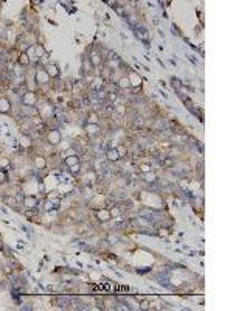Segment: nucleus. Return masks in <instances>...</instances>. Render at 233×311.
<instances>
[{
    "label": "nucleus",
    "mask_w": 233,
    "mask_h": 311,
    "mask_svg": "<svg viewBox=\"0 0 233 311\" xmlns=\"http://www.w3.org/2000/svg\"><path fill=\"white\" fill-rule=\"evenodd\" d=\"M39 201L36 196H25L24 198V205L27 207V209H34V207H37Z\"/></svg>",
    "instance_id": "obj_1"
},
{
    "label": "nucleus",
    "mask_w": 233,
    "mask_h": 311,
    "mask_svg": "<svg viewBox=\"0 0 233 311\" xmlns=\"http://www.w3.org/2000/svg\"><path fill=\"white\" fill-rule=\"evenodd\" d=\"M106 157H107V160H109V162H116V160L120 159L118 153H116V148L107 149V151H106Z\"/></svg>",
    "instance_id": "obj_2"
},
{
    "label": "nucleus",
    "mask_w": 233,
    "mask_h": 311,
    "mask_svg": "<svg viewBox=\"0 0 233 311\" xmlns=\"http://www.w3.org/2000/svg\"><path fill=\"white\" fill-rule=\"evenodd\" d=\"M36 79L41 81V82H47V81H50V76H48V73H47L45 70L39 69V70L36 72Z\"/></svg>",
    "instance_id": "obj_3"
},
{
    "label": "nucleus",
    "mask_w": 233,
    "mask_h": 311,
    "mask_svg": "<svg viewBox=\"0 0 233 311\" xmlns=\"http://www.w3.org/2000/svg\"><path fill=\"white\" fill-rule=\"evenodd\" d=\"M34 100H36V96H34L33 92H27V93L24 95V103H25V106H33V104H34Z\"/></svg>",
    "instance_id": "obj_4"
},
{
    "label": "nucleus",
    "mask_w": 233,
    "mask_h": 311,
    "mask_svg": "<svg viewBox=\"0 0 233 311\" xmlns=\"http://www.w3.org/2000/svg\"><path fill=\"white\" fill-rule=\"evenodd\" d=\"M48 140H50V143L58 145L59 140H61V134H59V131H50V134H48Z\"/></svg>",
    "instance_id": "obj_5"
},
{
    "label": "nucleus",
    "mask_w": 233,
    "mask_h": 311,
    "mask_svg": "<svg viewBox=\"0 0 233 311\" xmlns=\"http://www.w3.org/2000/svg\"><path fill=\"white\" fill-rule=\"evenodd\" d=\"M112 218V215H110V212L109 210H106V209H101L99 212H98V220H101V221H109Z\"/></svg>",
    "instance_id": "obj_6"
},
{
    "label": "nucleus",
    "mask_w": 233,
    "mask_h": 311,
    "mask_svg": "<svg viewBox=\"0 0 233 311\" xmlns=\"http://www.w3.org/2000/svg\"><path fill=\"white\" fill-rule=\"evenodd\" d=\"M10 106H11V103L7 98H0V112H8Z\"/></svg>",
    "instance_id": "obj_7"
},
{
    "label": "nucleus",
    "mask_w": 233,
    "mask_h": 311,
    "mask_svg": "<svg viewBox=\"0 0 233 311\" xmlns=\"http://www.w3.org/2000/svg\"><path fill=\"white\" fill-rule=\"evenodd\" d=\"M45 72L48 73V76H58V75H59V70H58V67H56L55 64H48Z\"/></svg>",
    "instance_id": "obj_8"
},
{
    "label": "nucleus",
    "mask_w": 233,
    "mask_h": 311,
    "mask_svg": "<svg viewBox=\"0 0 233 311\" xmlns=\"http://www.w3.org/2000/svg\"><path fill=\"white\" fill-rule=\"evenodd\" d=\"M118 87H121V89H129V87H131L129 78H128V76H121V78L118 79Z\"/></svg>",
    "instance_id": "obj_9"
},
{
    "label": "nucleus",
    "mask_w": 233,
    "mask_h": 311,
    "mask_svg": "<svg viewBox=\"0 0 233 311\" xmlns=\"http://www.w3.org/2000/svg\"><path fill=\"white\" fill-rule=\"evenodd\" d=\"M78 163H79L78 156H68V157H65V165L73 167V165H78Z\"/></svg>",
    "instance_id": "obj_10"
},
{
    "label": "nucleus",
    "mask_w": 233,
    "mask_h": 311,
    "mask_svg": "<svg viewBox=\"0 0 233 311\" xmlns=\"http://www.w3.org/2000/svg\"><path fill=\"white\" fill-rule=\"evenodd\" d=\"M128 78H129L131 87H132V86H140V84H142V78H140L138 75H131V76H128Z\"/></svg>",
    "instance_id": "obj_11"
},
{
    "label": "nucleus",
    "mask_w": 233,
    "mask_h": 311,
    "mask_svg": "<svg viewBox=\"0 0 233 311\" xmlns=\"http://www.w3.org/2000/svg\"><path fill=\"white\" fill-rule=\"evenodd\" d=\"M20 146L22 148H30L31 146V137L30 136H24L20 139Z\"/></svg>",
    "instance_id": "obj_12"
},
{
    "label": "nucleus",
    "mask_w": 233,
    "mask_h": 311,
    "mask_svg": "<svg viewBox=\"0 0 233 311\" xmlns=\"http://www.w3.org/2000/svg\"><path fill=\"white\" fill-rule=\"evenodd\" d=\"M34 163H36V167H37L39 170H44V168H45V165H47V162H45V159H44V157H36Z\"/></svg>",
    "instance_id": "obj_13"
},
{
    "label": "nucleus",
    "mask_w": 233,
    "mask_h": 311,
    "mask_svg": "<svg viewBox=\"0 0 233 311\" xmlns=\"http://www.w3.org/2000/svg\"><path fill=\"white\" fill-rule=\"evenodd\" d=\"M19 62H20L22 65H28V64H30V56H28L27 53H22L20 58H19Z\"/></svg>",
    "instance_id": "obj_14"
},
{
    "label": "nucleus",
    "mask_w": 233,
    "mask_h": 311,
    "mask_svg": "<svg viewBox=\"0 0 233 311\" xmlns=\"http://www.w3.org/2000/svg\"><path fill=\"white\" fill-rule=\"evenodd\" d=\"M116 153H118V156H120V159H121V157H126V153H128V151H126L125 146H118V148H116Z\"/></svg>",
    "instance_id": "obj_15"
},
{
    "label": "nucleus",
    "mask_w": 233,
    "mask_h": 311,
    "mask_svg": "<svg viewBox=\"0 0 233 311\" xmlns=\"http://www.w3.org/2000/svg\"><path fill=\"white\" fill-rule=\"evenodd\" d=\"M87 129H89L90 134H95V132L98 131V126H96V125H87Z\"/></svg>",
    "instance_id": "obj_16"
},
{
    "label": "nucleus",
    "mask_w": 233,
    "mask_h": 311,
    "mask_svg": "<svg viewBox=\"0 0 233 311\" xmlns=\"http://www.w3.org/2000/svg\"><path fill=\"white\" fill-rule=\"evenodd\" d=\"M140 170H142L143 173H151V170H152V168H151V165H146V163H143V165L140 167Z\"/></svg>",
    "instance_id": "obj_17"
},
{
    "label": "nucleus",
    "mask_w": 233,
    "mask_h": 311,
    "mask_svg": "<svg viewBox=\"0 0 233 311\" xmlns=\"http://www.w3.org/2000/svg\"><path fill=\"white\" fill-rule=\"evenodd\" d=\"M171 81H173V82H171V84H173V87H176V89H180V87H182V84H180V82H179V79H176V78H173V79H171Z\"/></svg>",
    "instance_id": "obj_18"
},
{
    "label": "nucleus",
    "mask_w": 233,
    "mask_h": 311,
    "mask_svg": "<svg viewBox=\"0 0 233 311\" xmlns=\"http://www.w3.org/2000/svg\"><path fill=\"white\" fill-rule=\"evenodd\" d=\"M79 168H81V167H79V163H78V165L70 167V171H72V173H79Z\"/></svg>",
    "instance_id": "obj_19"
},
{
    "label": "nucleus",
    "mask_w": 233,
    "mask_h": 311,
    "mask_svg": "<svg viewBox=\"0 0 233 311\" xmlns=\"http://www.w3.org/2000/svg\"><path fill=\"white\" fill-rule=\"evenodd\" d=\"M53 207H55V205H53V202L50 201V202H47V204H45V210H51Z\"/></svg>",
    "instance_id": "obj_20"
},
{
    "label": "nucleus",
    "mask_w": 233,
    "mask_h": 311,
    "mask_svg": "<svg viewBox=\"0 0 233 311\" xmlns=\"http://www.w3.org/2000/svg\"><path fill=\"white\" fill-rule=\"evenodd\" d=\"M173 163H174V162H173V160H171V159H166V160H165V162H163V167H171V165H173Z\"/></svg>",
    "instance_id": "obj_21"
},
{
    "label": "nucleus",
    "mask_w": 233,
    "mask_h": 311,
    "mask_svg": "<svg viewBox=\"0 0 233 311\" xmlns=\"http://www.w3.org/2000/svg\"><path fill=\"white\" fill-rule=\"evenodd\" d=\"M33 215H36L34 210H25V216H33Z\"/></svg>",
    "instance_id": "obj_22"
},
{
    "label": "nucleus",
    "mask_w": 233,
    "mask_h": 311,
    "mask_svg": "<svg viewBox=\"0 0 233 311\" xmlns=\"http://www.w3.org/2000/svg\"><path fill=\"white\" fill-rule=\"evenodd\" d=\"M0 165H3V167H7V165H8V160H7V159H2V160H0Z\"/></svg>",
    "instance_id": "obj_23"
},
{
    "label": "nucleus",
    "mask_w": 233,
    "mask_h": 311,
    "mask_svg": "<svg viewBox=\"0 0 233 311\" xmlns=\"http://www.w3.org/2000/svg\"><path fill=\"white\" fill-rule=\"evenodd\" d=\"M2 257H3V252H2V251H0V258H2Z\"/></svg>",
    "instance_id": "obj_24"
}]
</instances>
